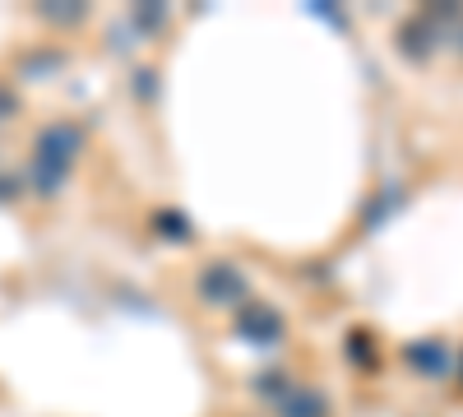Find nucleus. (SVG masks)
<instances>
[{
    "label": "nucleus",
    "mask_w": 463,
    "mask_h": 417,
    "mask_svg": "<svg viewBox=\"0 0 463 417\" xmlns=\"http://www.w3.org/2000/svg\"><path fill=\"white\" fill-rule=\"evenodd\" d=\"M80 148H84V130L74 121L47 126L43 135H37V144H33V167H28L33 191L37 195H56L65 185V176H70V167H74V158H80Z\"/></svg>",
    "instance_id": "f257e3e1"
},
{
    "label": "nucleus",
    "mask_w": 463,
    "mask_h": 417,
    "mask_svg": "<svg viewBox=\"0 0 463 417\" xmlns=\"http://www.w3.org/2000/svg\"><path fill=\"white\" fill-rule=\"evenodd\" d=\"M200 292L213 301V307H232V301L246 292V279L237 270H227V264H213V270L200 279Z\"/></svg>",
    "instance_id": "f03ea898"
},
{
    "label": "nucleus",
    "mask_w": 463,
    "mask_h": 417,
    "mask_svg": "<svg viewBox=\"0 0 463 417\" xmlns=\"http://www.w3.org/2000/svg\"><path fill=\"white\" fill-rule=\"evenodd\" d=\"M279 417H325V399L306 385H288L283 381V394H279Z\"/></svg>",
    "instance_id": "7ed1b4c3"
},
{
    "label": "nucleus",
    "mask_w": 463,
    "mask_h": 417,
    "mask_svg": "<svg viewBox=\"0 0 463 417\" xmlns=\"http://www.w3.org/2000/svg\"><path fill=\"white\" fill-rule=\"evenodd\" d=\"M241 329L255 338V344H274V338L283 334V320L269 311V307H246V316H241Z\"/></svg>",
    "instance_id": "20e7f679"
},
{
    "label": "nucleus",
    "mask_w": 463,
    "mask_h": 417,
    "mask_svg": "<svg viewBox=\"0 0 463 417\" xmlns=\"http://www.w3.org/2000/svg\"><path fill=\"white\" fill-rule=\"evenodd\" d=\"M14 111H19V98H14L10 89H0V121H5V117H14Z\"/></svg>",
    "instance_id": "39448f33"
},
{
    "label": "nucleus",
    "mask_w": 463,
    "mask_h": 417,
    "mask_svg": "<svg viewBox=\"0 0 463 417\" xmlns=\"http://www.w3.org/2000/svg\"><path fill=\"white\" fill-rule=\"evenodd\" d=\"M14 191H19V181L14 176H0V200H10Z\"/></svg>",
    "instance_id": "423d86ee"
}]
</instances>
